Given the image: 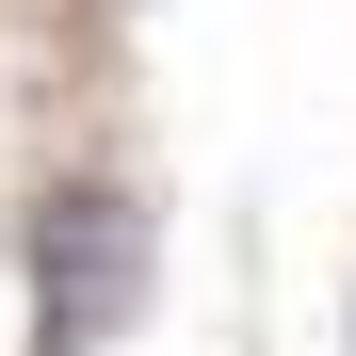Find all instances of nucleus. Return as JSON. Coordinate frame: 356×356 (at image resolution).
Segmentation results:
<instances>
[{"instance_id": "1", "label": "nucleus", "mask_w": 356, "mask_h": 356, "mask_svg": "<svg viewBox=\"0 0 356 356\" xmlns=\"http://www.w3.org/2000/svg\"><path fill=\"white\" fill-rule=\"evenodd\" d=\"M130 308H146V195L130 178H49V211H33V340L97 356V340H130Z\"/></svg>"}]
</instances>
